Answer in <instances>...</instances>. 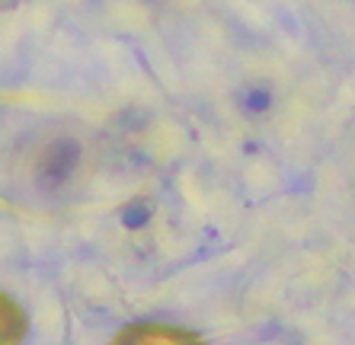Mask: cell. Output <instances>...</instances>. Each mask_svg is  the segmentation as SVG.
Here are the masks:
<instances>
[{
    "label": "cell",
    "instance_id": "cell-1",
    "mask_svg": "<svg viewBox=\"0 0 355 345\" xmlns=\"http://www.w3.org/2000/svg\"><path fill=\"white\" fill-rule=\"evenodd\" d=\"M116 345H205L196 333L170 323H135L116 336Z\"/></svg>",
    "mask_w": 355,
    "mask_h": 345
},
{
    "label": "cell",
    "instance_id": "cell-2",
    "mask_svg": "<svg viewBox=\"0 0 355 345\" xmlns=\"http://www.w3.org/2000/svg\"><path fill=\"white\" fill-rule=\"evenodd\" d=\"M26 313L23 307L0 291V345H19L26 339Z\"/></svg>",
    "mask_w": 355,
    "mask_h": 345
}]
</instances>
